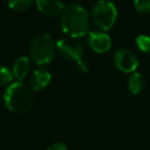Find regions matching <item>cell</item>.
Here are the masks:
<instances>
[{
	"instance_id": "6da1fadb",
	"label": "cell",
	"mask_w": 150,
	"mask_h": 150,
	"mask_svg": "<svg viewBox=\"0 0 150 150\" xmlns=\"http://www.w3.org/2000/svg\"><path fill=\"white\" fill-rule=\"evenodd\" d=\"M61 27L65 34L71 38L84 36L90 27V18L86 8L73 4L68 6L62 13Z\"/></svg>"
},
{
	"instance_id": "7a4b0ae2",
	"label": "cell",
	"mask_w": 150,
	"mask_h": 150,
	"mask_svg": "<svg viewBox=\"0 0 150 150\" xmlns=\"http://www.w3.org/2000/svg\"><path fill=\"white\" fill-rule=\"evenodd\" d=\"M5 106L13 113L28 112L33 107L35 97L32 88L21 81L9 84L3 96Z\"/></svg>"
},
{
	"instance_id": "3957f363",
	"label": "cell",
	"mask_w": 150,
	"mask_h": 150,
	"mask_svg": "<svg viewBox=\"0 0 150 150\" xmlns=\"http://www.w3.org/2000/svg\"><path fill=\"white\" fill-rule=\"evenodd\" d=\"M57 45L52 36L48 34H40L32 40L30 44V56L38 65L50 63L56 54Z\"/></svg>"
},
{
	"instance_id": "277c9868",
	"label": "cell",
	"mask_w": 150,
	"mask_h": 150,
	"mask_svg": "<svg viewBox=\"0 0 150 150\" xmlns=\"http://www.w3.org/2000/svg\"><path fill=\"white\" fill-rule=\"evenodd\" d=\"M94 23L100 29L107 31L111 29L115 24L117 18V11L115 5L110 1L101 0L95 4L92 11Z\"/></svg>"
},
{
	"instance_id": "5b68a950",
	"label": "cell",
	"mask_w": 150,
	"mask_h": 150,
	"mask_svg": "<svg viewBox=\"0 0 150 150\" xmlns=\"http://www.w3.org/2000/svg\"><path fill=\"white\" fill-rule=\"evenodd\" d=\"M57 50L69 61L78 63L83 60V48L82 45L74 38H62L56 43Z\"/></svg>"
},
{
	"instance_id": "8992f818",
	"label": "cell",
	"mask_w": 150,
	"mask_h": 150,
	"mask_svg": "<svg viewBox=\"0 0 150 150\" xmlns=\"http://www.w3.org/2000/svg\"><path fill=\"white\" fill-rule=\"evenodd\" d=\"M114 62L116 67L125 73L135 72L138 68L139 60L136 54L129 48H119L114 54Z\"/></svg>"
},
{
	"instance_id": "52a82bcc",
	"label": "cell",
	"mask_w": 150,
	"mask_h": 150,
	"mask_svg": "<svg viewBox=\"0 0 150 150\" xmlns=\"http://www.w3.org/2000/svg\"><path fill=\"white\" fill-rule=\"evenodd\" d=\"M88 44L99 54H104L108 52L111 47V38L105 32L101 31H94L91 32L88 35Z\"/></svg>"
},
{
	"instance_id": "ba28073f",
	"label": "cell",
	"mask_w": 150,
	"mask_h": 150,
	"mask_svg": "<svg viewBox=\"0 0 150 150\" xmlns=\"http://www.w3.org/2000/svg\"><path fill=\"white\" fill-rule=\"evenodd\" d=\"M38 11L46 17L54 18L65 11L64 0H36Z\"/></svg>"
},
{
	"instance_id": "9c48e42d",
	"label": "cell",
	"mask_w": 150,
	"mask_h": 150,
	"mask_svg": "<svg viewBox=\"0 0 150 150\" xmlns=\"http://www.w3.org/2000/svg\"><path fill=\"white\" fill-rule=\"evenodd\" d=\"M52 75L45 68H39L33 72L30 80V84L33 91H42L50 84Z\"/></svg>"
},
{
	"instance_id": "30bf717a",
	"label": "cell",
	"mask_w": 150,
	"mask_h": 150,
	"mask_svg": "<svg viewBox=\"0 0 150 150\" xmlns=\"http://www.w3.org/2000/svg\"><path fill=\"white\" fill-rule=\"evenodd\" d=\"M13 76L18 80H23L27 76V74L30 71V60L27 57H20L15 62L13 67Z\"/></svg>"
},
{
	"instance_id": "8fae6325",
	"label": "cell",
	"mask_w": 150,
	"mask_h": 150,
	"mask_svg": "<svg viewBox=\"0 0 150 150\" xmlns=\"http://www.w3.org/2000/svg\"><path fill=\"white\" fill-rule=\"evenodd\" d=\"M145 78L142 74L138 72H134L131 75L127 81V88L129 91L133 95H138L142 93L145 88Z\"/></svg>"
},
{
	"instance_id": "7c38bea8",
	"label": "cell",
	"mask_w": 150,
	"mask_h": 150,
	"mask_svg": "<svg viewBox=\"0 0 150 150\" xmlns=\"http://www.w3.org/2000/svg\"><path fill=\"white\" fill-rule=\"evenodd\" d=\"M34 0H8V6L13 11H23L30 8Z\"/></svg>"
},
{
	"instance_id": "4fadbf2b",
	"label": "cell",
	"mask_w": 150,
	"mask_h": 150,
	"mask_svg": "<svg viewBox=\"0 0 150 150\" xmlns=\"http://www.w3.org/2000/svg\"><path fill=\"white\" fill-rule=\"evenodd\" d=\"M13 77L15 76H13V71L4 66H0V86L11 83Z\"/></svg>"
},
{
	"instance_id": "5bb4252c",
	"label": "cell",
	"mask_w": 150,
	"mask_h": 150,
	"mask_svg": "<svg viewBox=\"0 0 150 150\" xmlns=\"http://www.w3.org/2000/svg\"><path fill=\"white\" fill-rule=\"evenodd\" d=\"M136 44L143 52H150V37L148 35H139L136 38Z\"/></svg>"
},
{
	"instance_id": "9a60e30c",
	"label": "cell",
	"mask_w": 150,
	"mask_h": 150,
	"mask_svg": "<svg viewBox=\"0 0 150 150\" xmlns=\"http://www.w3.org/2000/svg\"><path fill=\"white\" fill-rule=\"evenodd\" d=\"M134 5H135V8L138 13H150V0H134Z\"/></svg>"
},
{
	"instance_id": "2e32d148",
	"label": "cell",
	"mask_w": 150,
	"mask_h": 150,
	"mask_svg": "<svg viewBox=\"0 0 150 150\" xmlns=\"http://www.w3.org/2000/svg\"><path fill=\"white\" fill-rule=\"evenodd\" d=\"M47 150H68V149H67V146L65 144L58 142V143H54L52 145H50Z\"/></svg>"
},
{
	"instance_id": "e0dca14e",
	"label": "cell",
	"mask_w": 150,
	"mask_h": 150,
	"mask_svg": "<svg viewBox=\"0 0 150 150\" xmlns=\"http://www.w3.org/2000/svg\"><path fill=\"white\" fill-rule=\"evenodd\" d=\"M77 66L79 68L80 71H82L83 73H88V70H90V67H88V64L84 60H81L80 62L77 63Z\"/></svg>"
}]
</instances>
